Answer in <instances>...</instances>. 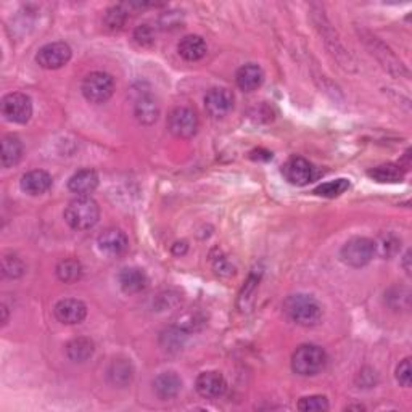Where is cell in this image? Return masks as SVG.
<instances>
[{
  "label": "cell",
  "mask_w": 412,
  "mask_h": 412,
  "mask_svg": "<svg viewBox=\"0 0 412 412\" xmlns=\"http://www.w3.org/2000/svg\"><path fill=\"white\" fill-rule=\"evenodd\" d=\"M375 242L368 237H354L343 245L340 256L342 261L353 268H363L372 261L375 255Z\"/></svg>",
  "instance_id": "obj_5"
},
{
  "label": "cell",
  "mask_w": 412,
  "mask_h": 412,
  "mask_svg": "<svg viewBox=\"0 0 412 412\" xmlns=\"http://www.w3.org/2000/svg\"><path fill=\"white\" fill-rule=\"evenodd\" d=\"M118 280H120L121 290L127 295H135L149 287V275L145 274L144 269L139 268H124L118 275Z\"/></svg>",
  "instance_id": "obj_14"
},
{
  "label": "cell",
  "mask_w": 412,
  "mask_h": 412,
  "mask_svg": "<svg viewBox=\"0 0 412 412\" xmlns=\"http://www.w3.org/2000/svg\"><path fill=\"white\" fill-rule=\"evenodd\" d=\"M409 259H411V251H408L404 255V261H403V266H404V270L406 274H411V266H409Z\"/></svg>",
  "instance_id": "obj_36"
},
{
  "label": "cell",
  "mask_w": 412,
  "mask_h": 412,
  "mask_svg": "<svg viewBox=\"0 0 412 412\" xmlns=\"http://www.w3.org/2000/svg\"><path fill=\"white\" fill-rule=\"evenodd\" d=\"M99 203L90 196H77V199L70 201V205L65 210L66 223L75 230L92 229L99 223Z\"/></svg>",
  "instance_id": "obj_2"
},
{
  "label": "cell",
  "mask_w": 412,
  "mask_h": 412,
  "mask_svg": "<svg viewBox=\"0 0 412 412\" xmlns=\"http://www.w3.org/2000/svg\"><path fill=\"white\" fill-rule=\"evenodd\" d=\"M99 187V174L94 169H81L68 180V189L77 196H89Z\"/></svg>",
  "instance_id": "obj_16"
},
{
  "label": "cell",
  "mask_w": 412,
  "mask_h": 412,
  "mask_svg": "<svg viewBox=\"0 0 412 412\" xmlns=\"http://www.w3.org/2000/svg\"><path fill=\"white\" fill-rule=\"evenodd\" d=\"M284 311L293 323L304 325V327H314L320 323L323 319V306L318 303L316 298L311 295H290L284 303Z\"/></svg>",
  "instance_id": "obj_1"
},
{
  "label": "cell",
  "mask_w": 412,
  "mask_h": 412,
  "mask_svg": "<svg viewBox=\"0 0 412 412\" xmlns=\"http://www.w3.org/2000/svg\"><path fill=\"white\" fill-rule=\"evenodd\" d=\"M187 335V332H184L179 327H174V329L166 330L165 334L161 335V343L163 347H166V349H174V348H180L184 343V338Z\"/></svg>",
  "instance_id": "obj_30"
},
{
  "label": "cell",
  "mask_w": 412,
  "mask_h": 412,
  "mask_svg": "<svg viewBox=\"0 0 412 412\" xmlns=\"http://www.w3.org/2000/svg\"><path fill=\"white\" fill-rule=\"evenodd\" d=\"M71 60V47L65 42H52L44 45L36 55L39 66L45 70H58Z\"/></svg>",
  "instance_id": "obj_9"
},
{
  "label": "cell",
  "mask_w": 412,
  "mask_h": 412,
  "mask_svg": "<svg viewBox=\"0 0 412 412\" xmlns=\"http://www.w3.org/2000/svg\"><path fill=\"white\" fill-rule=\"evenodd\" d=\"M0 110L7 121L16 124H26L32 116V101L26 94L11 92L2 99Z\"/></svg>",
  "instance_id": "obj_6"
},
{
  "label": "cell",
  "mask_w": 412,
  "mask_h": 412,
  "mask_svg": "<svg viewBox=\"0 0 412 412\" xmlns=\"http://www.w3.org/2000/svg\"><path fill=\"white\" fill-rule=\"evenodd\" d=\"M168 129L179 139H189L199 131V116L187 106H177L169 113Z\"/></svg>",
  "instance_id": "obj_7"
},
{
  "label": "cell",
  "mask_w": 412,
  "mask_h": 412,
  "mask_svg": "<svg viewBox=\"0 0 412 412\" xmlns=\"http://www.w3.org/2000/svg\"><path fill=\"white\" fill-rule=\"evenodd\" d=\"M134 113L139 123L145 124V126H150V124H154L158 120V116H160V105H158V101L151 97L150 94H144L135 100Z\"/></svg>",
  "instance_id": "obj_19"
},
{
  "label": "cell",
  "mask_w": 412,
  "mask_h": 412,
  "mask_svg": "<svg viewBox=\"0 0 412 412\" xmlns=\"http://www.w3.org/2000/svg\"><path fill=\"white\" fill-rule=\"evenodd\" d=\"M397 380L399 382V385L404 388L411 387V380H412V370H411V359L406 358L401 364L397 368Z\"/></svg>",
  "instance_id": "obj_32"
},
{
  "label": "cell",
  "mask_w": 412,
  "mask_h": 412,
  "mask_svg": "<svg viewBox=\"0 0 412 412\" xmlns=\"http://www.w3.org/2000/svg\"><path fill=\"white\" fill-rule=\"evenodd\" d=\"M235 81L237 86L242 90H245V92H253V90H256L263 84L264 73L258 65L248 63L237 71Z\"/></svg>",
  "instance_id": "obj_20"
},
{
  "label": "cell",
  "mask_w": 412,
  "mask_h": 412,
  "mask_svg": "<svg viewBox=\"0 0 412 412\" xmlns=\"http://www.w3.org/2000/svg\"><path fill=\"white\" fill-rule=\"evenodd\" d=\"M348 189H349L348 179H337L330 180V182L320 184L319 187L314 189V194L319 196H325V199H335V196L345 194Z\"/></svg>",
  "instance_id": "obj_27"
},
{
  "label": "cell",
  "mask_w": 412,
  "mask_h": 412,
  "mask_svg": "<svg viewBox=\"0 0 412 412\" xmlns=\"http://www.w3.org/2000/svg\"><path fill=\"white\" fill-rule=\"evenodd\" d=\"M23 144L16 135L10 134L2 139V166L11 168L21 160Z\"/></svg>",
  "instance_id": "obj_23"
},
{
  "label": "cell",
  "mask_w": 412,
  "mask_h": 412,
  "mask_svg": "<svg viewBox=\"0 0 412 412\" xmlns=\"http://www.w3.org/2000/svg\"><path fill=\"white\" fill-rule=\"evenodd\" d=\"M134 41L142 47H150L155 42V31L154 27L149 25H140L137 30L134 31Z\"/></svg>",
  "instance_id": "obj_31"
},
{
  "label": "cell",
  "mask_w": 412,
  "mask_h": 412,
  "mask_svg": "<svg viewBox=\"0 0 412 412\" xmlns=\"http://www.w3.org/2000/svg\"><path fill=\"white\" fill-rule=\"evenodd\" d=\"M298 409L303 412H324L329 411V401L325 397L313 394V397H304L298 401Z\"/></svg>",
  "instance_id": "obj_29"
},
{
  "label": "cell",
  "mask_w": 412,
  "mask_h": 412,
  "mask_svg": "<svg viewBox=\"0 0 412 412\" xmlns=\"http://www.w3.org/2000/svg\"><path fill=\"white\" fill-rule=\"evenodd\" d=\"M20 187L27 195H42L52 187V176L47 171H42V169H34V171L26 173L21 177Z\"/></svg>",
  "instance_id": "obj_15"
},
{
  "label": "cell",
  "mask_w": 412,
  "mask_h": 412,
  "mask_svg": "<svg viewBox=\"0 0 412 412\" xmlns=\"http://www.w3.org/2000/svg\"><path fill=\"white\" fill-rule=\"evenodd\" d=\"M195 388L199 392L200 397L206 399H214L223 397V394L227 392V382L216 370H208L201 372V374L196 377Z\"/></svg>",
  "instance_id": "obj_10"
},
{
  "label": "cell",
  "mask_w": 412,
  "mask_h": 412,
  "mask_svg": "<svg viewBox=\"0 0 412 412\" xmlns=\"http://www.w3.org/2000/svg\"><path fill=\"white\" fill-rule=\"evenodd\" d=\"M347 409H358V411H363L364 406H348Z\"/></svg>",
  "instance_id": "obj_37"
},
{
  "label": "cell",
  "mask_w": 412,
  "mask_h": 412,
  "mask_svg": "<svg viewBox=\"0 0 412 412\" xmlns=\"http://www.w3.org/2000/svg\"><path fill=\"white\" fill-rule=\"evenodd\" d=\"M205 108L213 118H224L234 110V95L230 90L216 87L211 89L205 97Z\"/></svg>",
  "instance_id": "obj_11"
},
{
  "label": "cell",
  "mask_w": 412,
  "mask_h": 412,
  "mask_svg": "<svg viewBox=\"0 0 412 412\" xmlns=\"http://www.w3.org/2000/svg\"><path fill=\"white\" fill-rule=\"evenodd\" d=\"M56 277L65 284H75L82 277V266L75 258H66L56 264Z\"/></svg>",
  "instance_id": "obj_25"
},
{
  "label": "cell",
  "mask_w": 412,
  "mask_h": 412,
  "mask_svg": "<svg viewBox=\"0 0 412 412\" xmlns=\"http://www.w3.org/2000/svg\"><path fill=\"white\" fill-rule=\"evenodd\" d=\"M106 375H108V380L111 385H115L118 388L127 387L134 379L132 363L129 359L118 358L110 364Z\"/></svg>",
  "instance_id": "obj_18"
},
{
  "label": "cell",
  "mask_w": 412,
  "mask_h": 412,
  "mask_svg": "<svg viewBox=\"0 0 412 412\" xmlns=\"http://www.w3.org/2000/svg\"><path fill=\"white\" fill-rule=\"evenodd\" d=\"M173 251L176 253V255H184V253L187 251V245H185V242H182V244H176L173 248Z\"/></svg>",
  "instance_id": "obj_35"
},
{
  "label": "cell",
  "mask_w": 412,
  "mask_h": 412,
  "mask_svg": "<svg viewBox=\"0 0 412 412\" xmlns=\"http://www.w3.org/2000/svg\"><path fill=\"white\" fill-rule=\"evenodd\" d=\"M26 273V266L20 256L7 253L2 256V274L8 279H18Z\"/></svg>",
  "instance_id": "obj_26"
},
{
  "label": "cell",
  "mask_w": 412,
  "mask_h": 412,
  "mask_svg": "<svg viewBox=\"0 0 412 412\" xmlns=\"http://www.w3.org/2000/svg\"><path fill=\"white\" fill-rule=\"evenodd\" d=\"M398 245H399V240L397 239V237H393V235L382 237L380 244H379L382 256H387L388 258V256L394 255V253L398 251Z\"/></svg>",
  "instance_id": "obj_33"
},
{
  "label": "cell",
  "mask_w": 412,
  "mask_h": 412,
  "mask_svg": "<svg viewBox=\"0 0 412 412\" xmlns=\"http://www.w3.org/2000/svg\"><path fill=\"white\" fill-rule=\"evenodd\" d=\"M81 89L82 95L90 104H105L115 92V81L108 73L94 71L84 77Z\"/></svg>",
  "instance_id": "obj_4"
},
{
  "label": "cell",
  "mask_w": 412,
  "mask_h": 412,
  "mask_svg": "<svg viewBox=\"0 0 412 412\" xmlns=\"http://www.w3.org/2000/svg\"><path fill=\"white\" fill-rule=\"evenodd\" d=\"M55 316L61 324L75 325L82 323L87 316V306L81 300H75V298H66L56 303Z\"/></svg>",
  "instance_id": "obj_12"
},
{
  "label": "cell",
  "mask_w": 412,
  "mask_h": 412,
  "mask_svg": "<svg viewBox=\"0 0 412 412\" xmlns=\"http://www.w3.org/2000/svg\"><path fill=\"white\" fill-rule=\"evenodd\" d=\"M206 42L203 41L200 36H185L184 39H180V42L177 45V52L182 56L184 60L187 61H199L203 56L206 55Z\"/></svg>",
  "instance_id": "obj_21"
},
{
  "label": "cell",
  "mask_w": 412,
  "mask_h": 412,
  "mask_svg": "<svg viewBox=\"0 0 412 412\" xmlns=\"http://www.w3.org/2000/svg\"><path fill=\"white\" fill-rule=\"evenodd\" d=\"M99 248L101 253L108 256H121L123 253H126L129 246V240L126 234L121 229H106L99 235Z\"/></svg>",
  "instance_id": "obj_13"
},
{
  "label": "cell",
  "mask_w": 412,
  "mask_h": 412,
  "mask_svg": "<svg viewBox=\"0 0 412 412\" xmlns=\"http://www.w3.org/2000/svg\"><path fill=\"white\" fill-rule=\"evenodd\" d=\"M180 388H182V380L176 372H163L154 380V390L160 399H171L177 397Z\"/></svg>",
  "instance_id": "obj_17"
},
{
  "label": "cell",
  "mask_w": 412,
  "mask_h": 412,
  "mask_svg": "<svg viewBox=\"0 0 412 412\" xmlns=\"http://www.w3.org/2000/svg\"><path fill=\"white\" fill-rule=\"evenodd\" d=\"M182 23V15L179 11H169V13H163L160 18V25L163 30H173L177 27Z\"/></svg>",
  "instance_id": "obj_34"
},
{
  "label": "cell",
  "mask_w": 412,
  "mask_h": 412,
  "mask_svg": "<svg viewBox=\"0 0 412 412\" xmlns=\"http://www.w3.org/2000/svg\"><path fill=\"white\" fill-rule=\"evenodd\" d=\"M282 174L293 185H308L319 177L318 168L301 156L290 158L282 166Z\"/></svg>",
  "instance_id": "obj_8"
},
{
  "label": "cell",
  "mask_w": 412,
  "mask_h": 412,
  "mask_svg": "<svg viewBox=\"0 0 412 412\" xmlns=\"http://www.w3.org/2000/svg\"><path fill=\"white\" fill-rule=\"evenodd\" d=\"M327 364V354L320 347L301 345L292 356V369L298 375L311 377L323 372Z\"/></svg>",
  "instance_id": "obj_3"
},
{
  "label": "cell",
  "mask_w": 412,
  "mask_h": 412,
  "mask_svg": "<svg viewBox=\"0 0 412 412\" xmlns=\"http://www.w3.org/2000/svg\"><path fill=\"white\" fill-rule=\"evenodd\" d=\"M127 20V11L124 10L123 5H116V7H111L106 10L104 23L106 30L110 31H120L124 26V23Z\"/></svg>",
  "instance_id": "obj_28"
},
{
  "label": "cell",
  "mask_w": 412,
  "mask_h": 412,
  "mask_svg": "<svg viewBox=\"0 0 412 412\" xmlns=\"http://www.w3.org/2000/svg\"><path fill=\"white\" fill-rule=\"evenodd\" d=\"M66 354L73 363H86L94 354V342L84 337L75 338L66 345Z\"/></svg>",
  "instance_id": "obj_22"
},
{
  "label": "cell",
  "mask_w": 412,
  "mask_h": 412,
  "mask_svg": "<svg viewBox=\"0 0 412 412\" xmlns=\"http://www.w3.org/2000/svg\"><path fill=\"white\" fill-rule=\"evenodd\" d=\"M369 176L377 180V182L382 184H394V182H401L404 177V171L401 166L393 165V163H387V165L377 166L369 171Z\"/></svg>",
  "instance_id": "obj_24"
}]
</instances>
